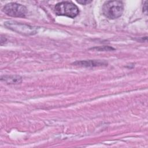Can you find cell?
I'll return each instance as SVG.
<instances>
[{"label": "cell", "mask_w": 148, "mask_h": 148, "mask_svg": "<svg viewBox=\"0 0 148 148\" xmlns=\"http://www.w3.org/2000/svg\"><path fill=\"white\" fill-rule=\"evenodd\" d=\"M5 25L9 29H10L14 31L21 34L30 35L35 34L37 32L36 28L32 26L21 24L13 21H6L5 23Z\"/></svg>", "instance_id": "3957f363"}, {"label": "cell", "mask_w": 148, "mask_h": 148, "mask_svg": "<svg viewBox=\"0 0 148 148\" xmlns=\"http://www.w3.org/2000/svg\"><path fill=\"white\" fill-rule=\"evenodd\" d=\"M147 1H145V3L143 5V12H145L146 14H147Z\"/></svg>", "instance_id": "9c48e42d"}, {"label": "cell", "mask_w": 148, "mask_h": 148, "mask_svg": "<svg viewBox=\"0 0 148 148\" xmlns=\"http://www.w3.org/2000/svg\"><path fill=\"white\" fill-rule=\"evenodd\" d=\"M1 80L8 84H18L21 82L22 78L18 75L3 76L1 77Z\"/></svg>", "instance_id": "8992f818"}, {"label": "cell", "mask_w": 148, "mask_h": 148, "mask_svg": "<svg viewBox=\"0 0 148 148\" xmlns=\"http://www.w3.org/2000/svg\"><path fill=\"white\" fill-rule=\"evenodd\" d=\"M6 38L1 36V45H3V44L5 43L6 42Z\"/></svg>", "instance_id": "30bf717a"}, {"label": "cell", "mask_w": 148, "mask_h": 148, "mask_svg": "<svg viewBox=\"0 0 148 148\" xmlns=\"http://www.w3.org/2000/svg\"><path fill=\"white\" fill-rule=\"evenodd\" d=\"M92 49H96L98 51H110L114 50L113 48L109 46H102V47H94L92 48Z\"/></svg>", "instance_id": "52a82bcc"}, {"label": "cell", "mask_w": 148, "mask_h": 148, "mask_svg": "<svg viewBox=\"0 0 148 148\" xmlns=\"http://www.w3.org/2000/svg\"><path fill=\"white\" fill-rule=\"evenodd\" d=\"M2 10L7 15L13 17H24L27 13V8L24 6L14 2L6 4Z\"/></svg>", "instance_id": "277c9868"}, {"label": "cell", "mask_w": 148, "mask_h": 148, "mask_svg": "<svg viewBox=\"0 0 148 148\" xmlns=\"http://www.w3.org/2000/svg\"><path fill=\"white\" fill-rule=\"evenodd\" d=\"M54 11L57 15L65 16L71 18L76 17L79 13L77 6L69 1H63L57 3L54 6Z\"/></svg>", "instance_id": "7a4b0ae2"}, {"label": "cell", "mask_w": 148, "mask_h": 148, "mask_svg": "<svg viewBox=\"0 0 148 148\" xmlns=\"http://www.w3.org/2000/svg\"><path fill=\"white\" fill-rule=\"evenodd\" d=\"M75 65H78L84 67H93V66H100L103 65H107V62L101 60H85L76 61L73 63Z\"/></svg>", "instance_id": "5b68a950"}, {"label": "cell", "mask_w": 148, "mask_h": 148, "mask_svg": "<svg viewBox=\"0 0 148 148\" xmlns=\"http://www.w3.org/2000/svg\"><path fill=\"white\" fill-rule=\"evenodd\" d=\"M123 4L119 1H109L102 7L103 14L108 18L115 19L120 17L123 12Z\"/></svg>", "instance_id": "6da1fadb"}, {"label": "cell", "mask_w": 148, "mask_h": 148, "mask_svg": "<svg viewBox=\"0 0 148 148\" xmlns=\"http://www.w3.org/2000/svg\"><path fill=\"white\" fill-rule=\"evenodd\" d=\"M92 1H77V2H78L80 4L82 5H86L91 3Z\"/></svg>", "instance_id": "ba28073f"}]
</instances>
